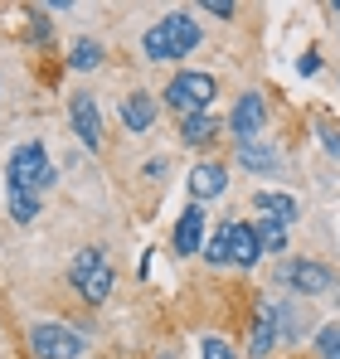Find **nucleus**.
<instances>
[{
  "label": "nucleus",
  "mask_w": 340,
  "mask_h": 359,
  "mask_svg": "<svg viewBox=\"0 0 340 359\" xmlns=\"http://www.w3.org/2000/svg\"><path fill=\"white\" fill-rule=\"evenodd\" d=\"M54 184V165H49V151L39 141H25L10 151V165H5V189L10 194H34L44 199V189Z\"/></svg>",
  "instance_id": "f257e3e1"
},
{
  "label": "nucleus",
  "mask_w": 340,
  "mask_h": 359,
  "mask_svg": "<svg viewBox=\"0 0 340 359\" xmlns=\"http://www.w3.org/2000/svg\"><path fill=\"white\" fill-rule=\"evenodd\" d=\"M195 44H200V20H190V15H180V10L166 15L161 25H151L146 39H141V49H146V59H151V63L185 59Z\"/></svg>",
  "instance_id": "f03ea898"
},
{
  "label": "nucleus",
  "mask_w": 340,
  "mask_h": 359,
  "mask_svg": "<svg viewBox=\"0 0 340 359\" xmlns=\"http://www.w3.org/2000/svg\"><path fill=\"white\" fill-rule=\"evenodd\" d=\"M214 93H219V83L209 73H175L166 88V107H175L180 117H200V112H209Z\"/></svg>",
  "instance_id": "7ed1b4c3"
},
{
  "label": "nucleus",
  "mask_w": 340,
  "mask_h": 359,
  "mask_svg": "<svg viewBox=\"0 0 340 359\" xmlns=\"http://www.w3.org/2000/svg\"><path fill=\"white\" fill-rule=\"evenodd\" d=\"M68 282L83 292V301H93V306H98V301L112 297V282H117V277H112V267L103 262V252H98V248H83V252L73 257V267H68Z\"/></svg>",
  "instance_id": "20e7f679"
},
{
  "label": "nucleus",
  "mask_w": 340,
  "mask_h": 359,
  "mask_svg": "<svg viewBox=\"0 0 340 359\" xmlns=\"http://www.w3.org/2000/svg\"><path fill=\"white\" fill-rule=\"evenodd\" d=\"M30 350L39 359H78L88 350V340H83V330H73L63 320H39L30 330Z\"/></svg>",
  "instance_id": "39448f33"
},
{
  "label": "nucleus",
  "mask_w": 340,
  "mask_h": 359,
  "mask_svg": "<svg viewBox=\"0 0 340 359\" xmlns=\"http://www.w3.org/2000/svg\"><path fill=\"white\" fill-rule=\"evenodd\" d=\"M277 282H282L287 292H301V297H321V292H331V267H321V262H282L277 267Z\"/></svg>",
  "instance_id": "423d86ee"
},
{
  "label": "nucleus",
  "mask_w": 340,
  "mask_h": 359,
  "mask_svg": "<svg viewBox=\"0 0 340 359\" xmlns=\"http://www.w3.org/2000/svg\"><path fill=\"white\" fill-rule=\"evenodd\" d=\"M68 121H73V131L83 136V146H88V151H98V146H103V117H98V102H93L88 93H78V97L68 102Z\"/></svg>",
  "instance_id": "0eeeda50"
},
{
  "label": "nucleus",
  "mask_w": 340,
  "mask_h": 359,
  "mask_svg": "<svg viewBox=\"0 0 340 359\" xmlns=\"http://www.w3.org/2000/svg\"><path fill=\"white\" fill-rule=\"evenodd\" d=\"M224 238H228V262L238 267H253L263 257V243H258V224H224Z\"/></svg>",
  "instance_id": "6e6552de"
},
{
  "label": "nucleus",
  "mask_w": 340,
  "mask_h": 359,
  "mask_svg": "<svg viewBox=\"0 0 340 359\" xmlns=\"http://www.w3.org/2000/svg\"><path fill=\"white\" fill-rule=\"evenodd\" d=\"M263 121H268V102H263L258 93H243L238 107H233V136H238V146H243V141H258Z\"/></svg>",
  "instance_id": "1a4fd4ad"
},
{
  "label": "nucleus",
  "mask_w": 340,
  "mask_h": 359,
  "mask_svg": "<svg viewBox=\"0 0 340 359\" xmlns=\"http://www.w3.org/2000/svg\"><path fill=\"white\" fill-rule=\"evenodd\" d=\"M277 320H282V306L277 301H258V311H253V335H248V350L263 359L268 350H273V335H277Z\"/></svg>",
  "instance_id": "9d476101"
},
{
  "label": "nucleus",
  "mask_w": 340,
  "mask_h": 359,
  "mask_svg": "<svg viewBox=\"0 0 340 359\" xmlns=\"http://www.w3.org/2000/svg\"><path fill=\"white\" fill-rule=\"evenodd\" d=\"M200 238H204V209L190 204L175 224V252H200Z\"/></svg>",
  "instance_id": "9b49d317"
},
{
  "label": "nucleus",
  "mask_w": 340,
  "mask_h": 359,
  "mask_svg": "<svg viewBox=\"0 0 340 359\" xmlns=\"http://www.w3.org/2000/svg\"><path fill=\"white\" fill-rule=\"evenodd\" d=\"M151 121H156V97H151V93L122 97V126H126V131H146Z\"/></svg>",
  "instance_id": "f8f14e48"
},
{
  "label": "nucleus",
  "mask_w": 340,
  "mask_h": 359,
  "mask_svg": "<svg viewBox=\"0 0 340 359\" xmlns=\"http://www.w3.org/2000/svg\"><path fill=\"white\" fill-rule=\"evenodd\" d=\"M224 165H195L190 170V189H195V199H214V194H224Z\"/></svg>",
  "instance_id": "ddd939ff"
},
{
  "label": "nucleus",
  "mask_w": 340,
  "mask_h": 359,
  "mask_svg": "<svg viewBox=\"0 0 340 359\" xmlns=\"http://www.w3.org/2000/svg\"><path fill=\"white\" fill-rule=\"evenodd\" d=\"M214 131H219V121H214V112H200V117H185V121H180V141H185V146L214 141Z\"/></svg>",
  "instance_id": "4468645a"
},
{
  "label": "nucleus",
  "mask_w": 340,
  "mask_h": 359,
  "mask_svg": "<svg viewBox=\"0 0 340 359\" xmlns=\"http://www.w3.org/2000/svg\"><path fill=\"white\" fill-rule=\"evenodd\" d=\"M253 204L268 209V219H277V224H292V219H296V199H292V194H273V189H263Z\"/></svg>",
  "instance_id": "2eb2a0df"
},
{
  "label": "nucleus",
  "mask_w": 340,
  "mask_h": 359,
  "mask_svg": "<svg viewBox=\"0 0 340 359\" xmlns=\"http://www.w3.org/2000/svg\"><path fill=\"white\" fill-rule=\"evenodd\" d=\"M103 63V44L98 39H78L73 44V54H68V68H78V73H93Z\"/></svg>",
  "instance_id": "dca6fc26"
},
{
  "label": "nucleus",
  "mask_w": 340,
  "mask_h": 359,
  "mask_svg": "<svg viewBox=\"0 0 340 359\" xmlns=\"http://www.w3.org/2000/svg\"><path fill=\"white\" fill-rule=\"evenodd\" d=\"M238 161H243L248 170H273V165H277V151H268V146H258V141H243V146H238Z\"/></svg>",
  "instance_id": "f3484780"
},
{
  "label": "nucleus",
  "mask_w": 340,
  "mask_h": 359,
  "mask_svg": "<svg viewBox=\"0 0 340 359\" xmlns=\"http://www.w3.org/2000/svg\"><path fill=\"white\" fill-rule=\"evenodd\" d=\"M258 243H263V252H287V224L263 219V224H258Z\"/></svg>",
  "instance_id": "a211bd4d"
},
{
  "label": "nucleus",
  "mask_w": 340,
  "mask_h": 359,
  "mask_svg": "<svg viewBox=\"0 0 340 359\" xmlns=\"http://www.w3.org/2000/svg\"><path fill=\"white\" fill-rule=\"evenodd\" d=\"M5 204H10V219L15 224H34V214H39V199L34 194H10L5 189Z\"/></svg>",
  "instance_id": "6ab92c4d"
},
{
  "label": "nucleus",
  "mask_w": 340,
  "mask_h": 359,
  "mask_svg": "<svg viewBox=\"0 0 340 359\" xmlns=\"http://www.w3.org/2000/svg\"><path fill=\"white\" fill-rule=\"evenodd\" d=\"M316 355L321 359H340V320H331V325L316 330Z\"/></svg>",
  "instance_id": "aec40b11"
},
{
  "label": "nucleus",
  "mask_w": 340,
  "mask_h": 359,
  "mask_svg": "<svg viewBox=\"0 0 340 359\" xmlns=\"http://www.w3.org/2000/svg\"><path fill=\"white\" fill-rule=\"evenodd\" d=\"M200 355H204V359H238V355H233V350L224 345V340H214V335H209V340L200 345Z\"/></svg>",
  "instance_id": "412c9836"
},
{
  "label": "nucleus",
  "mask_w": 340,
  "mask_h": 359,
  "mask_svg": "<svg viewBox=\"0 0 340 359\" xmlns=\"http://www.w3.org/2000/svg\"><path fill=\"white\" fill-rule=\"evenodd\" d=\"M321 141H326L331 156H340V131H336V126H321Z\"/></svg>",
  "instance_id": "4be33fe9"
},
{
  "label": "nucleus",
  "mask_w": 340,
  "mask_h": 359,
  "mask_svg": "<svg viewBox=\"0 0 340 359\" xmlns=\"http://www.w3.org/2000/svg\"><path fill=\"white\" fill-rule=\"evenodd\" d=\"M204 10H209V15H219V20H228V15H233V5H228V0H209Z\"/></svg>",
  "instance_id": "5701e85b"
},
{
  "label": "nucleus",
  "mask_w": 340,
  "mask_h": 359,
  "mask_svg": "<svg viewBox=\"0 0 340 359\" xmlns=\"http://www.w3.org/2000/svg\"><path fill=\"white\" fill-rule=\"evenodd\" d=\"M296 68H301V73H321V54H301Z\"/></svg>",
  "instance_id": "b1692460"
},
{
  "label": "nucleus",
  "mask_w": 340,
  "mask_h": 359,
  "mask_svg": "<svg viewBox=\"0 0 340 359\" xmlns=\"http://www.w3.org/2000/svg\"><path fill=\"white\" fill-rule=\"evenodd\" d=\"M49 34H54V25H49L44 15H34V39H49Z\"/></svg>",
  "instance_id": "393cba45"
}]
</instances>
